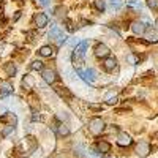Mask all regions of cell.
<instances>
[{
  "label": "cell",
  "mask_w": 158,
  "mask_h": 158,
  "mask_svg": "<svg viewBox=\"0 0 158 158\" xmlns=\"http://www.w3.org/2000/svg\"><path fill=\"white\" fill-rule=\"evenodd\" d=\"M74 155H76L77 158L85 156V147H84V146H81V144H77V146L74 147Z\"/></svg>",
  "instance_id": "obj_16"
},
{
  "label": "cell",
  "mask_w": 158,
  "mask_h": 158,
  "mask_svg": "<svg viewBox=\"0 0 158 158\" xmlns=\"http://www.w3.org/2000/svg\"><path fill=\"white\" fill-rule=\"evenodd\" d=\"M155 24H156V30H158V19H156V22H155Z\"/></svg>",
  "instance_id": "obj_35"
},
{
  "label": "cell",
  "mask_w": 158,
  "mask_h": 158,
  "mask_svg": "<svg viewBox=\"0 0 158 158\" xmlns=\"http://www.w3.org/2000/svg\"><path fill=\"white\" fill-rule=\"evenodd\" d=\"M90 155L95 156V158H101V153H100L98 150H90Z\"/></svg>",
  "instance_id": "obj_30"
},
{
  "label": "cell",
  "mask_w": 158,
  "mask_h": 158,
  "mask_svg": "<svg viewBox=\"0 0 158 158\" xmlns=\"http://www.w3.org/2000/svg\"><path fill=\"white\" fill-rule=\"evenodd\" d=\"M127 5L131 6V8H136V10H141L142 8V3L139 0H127Z\"/></svg>",
  "instance_id": "obj_18"
},
{
  "label": "cell",
  "mask_w": 158,
  "mask_h": 158,
  "mask_svg": "<svg viewBox=\"0 0 158 158\" xmlns=\"http://www.w3.org/2000/svg\"><path fill=\"white\" fill-rule=\"evenodd\" d=\"M136 153H138V156H147V155L150 153V146H149L146 141L138 142V146H136Z\"/></svg>",
  "instance_id": "obj_5"
},
{
  "label": "cell",
  "mask_w": 158,
  "mask_h": 158,
  "mask_svg": "<svg viewBox=\"0 0 158 158\" xmlns=\"http://www.w3.org/2000/svg\"><path fill=\"white\" fill-rule=\"evenodd\" d=\"M131 142H133V139H131V136L127 135V133H120L117 136V144L120 147H127V146H130Z\"/></svg>",
  "instance_id": "obj_9"
},
{
  "label": "cell",
  "mask_w": 158,
  "mask_h": 158,
  "mask_svg": "<svg viewBox=\"0 0 158 158\" xmlns=\"http://www.w3.org/2000/svg\"><path fill=\"white\" fill-rule=\"evenodd\" d=\"M131 30H133L135 35H144V32H146V24L142 21H135L131 24Z\"/></svg>",
  "instance_id": "obj_7"
},
{
  "label": "cell",
  "mask_w": 158,
  "mask_h": 158,
  "mask_svg": "<svg viewBox=\"0 0 158 158\" xmlns=\"http://www.w3.org/2000/svg\"><path fill=\"white\" fill-rule=\"evenodd\" d=\"M97 147H98V152L103 155V153H108V152L111 150V144H109V142H106V141H100Z\"/></svg>",
  "instance_id": "obj_13"
},
{
  "label": "cell",
  "mask_w": 158,
  "mask_h": 158,
  "mask_svg": "<svg viewBox=\"0 0 158 158\" xmlns=\"http://www.w3.org/2000/svg\"><path fill=\"white\" fill-rule=\"evenodd\" d=\"M49 38H52L54 41H57V44H63L67 41V36L63 35V32L57 27V25L52 24L51 25V30H49Z\"/></svg>",
  "instance_id": "obj_2"
},
{
  "label": "cell",
  "mask_w": 158,
  "mask_h": 158,
  "mask_svg": "<svg viewBox=\"0 0 158 158\" xmlns=\"http://www.w3.org/2000/svg\"><path fill=\"white\" fill-rule=\"evenodd\" d=\"M0 2H2V0H0Z\"/></svg>",
  "instance_id": "obj_36"
},
{
  "label": "cell",
  "mask_w": 158,
  "mask_h": 158,
  "mask_svg": "<svg viewBox=\"0 0 158 158\" xmlns=\"http://www.w3.org/2000/svg\"><path fill=\"white\" fill-rule=\"evenodd\" d=\"M38 52H40V56H41V57H51L52 54H54V49H52L51 46H43Z\"/></svg>",
  "instance_id": "obj_15"
},
{
  "label": "cell",
  "mask_w": 158,
  "mask_h": 158,
  "mask_svg": "<svg viewBox=\"0 0 158 158\" xmlns=\"http://www.w3.org/2000/svg\"><path fill=\"white\" fill-rule=\"evenodd\" d=\"M41 76H43V81H44L46 84H54V82L57 81V74H56V71H54V70H51V68L43 70Z\"/></svg>",
  "instance_id": "obj_4"
},
{
  "label": "cell",
  "mask_w": 158,
  "mask_h": 158,
  "mask_svg": "<svg viewBox=\"0 0 158 158\" xmlns=\"http://www.w3.org/2000/svg\"><path fill=\"white\" fill-rule=\"evenodd\" d=\"M109 52H111V51H109V48H108L106 44H98V46L95 48V56L100 57V59H101V57H108Z\"/></svg>",
  "instance_id": "obj_10"
},
{
  "label": "cell",
  "mask_w": 158,
  "mask_h": 158,
  "mask_svg": "<svg viewBox=\"0 0 158 158\" xmlns=\"http://www.w3.org/2000/svg\"><path fill=\"white\" fill-rule=\"evenodd\" d=\"M106 103L108 104H115L117 103V97L115 95H108L106 97Z\"/></svg>",
  "instance_id": "obj_26"
},
{
  "label": "cell",
  "mask_w": 158,
  "mask_h": 158,
  "mask_svg": "<svg viewBox=\"0 0 158 158\" xmlns=\"http://www.w3.org/2000/svg\"><path fill=\"white\" fill-rule=\"evenodd\" d=\"M127 60H128L131 65H138V63H139V57L135 56V54H128V56H127Z\"/></svg>",
  "instance_id": "obj_22"
},
{
  "label": "cell",
  "mask_w": 158,
  "mask_h": 158,
  "mask_svg": "<svg viewBox=\"0 0 158 158\" xmlns=\"http://www.w3.org/2000/svg\"><path fill=\"white\" fill-rule=\"evenodd\" d=\"M146 36H147V41H152V43H156V41H158V35H156L155 32H152V30H150Z\"/></svg>",
  "instance_id": "obj_24"
},
{
  "label": "cell",
  "mask_w": 158,
  "mask_h": 158,
  "mask_svg": "<svg viewBox=\"0 0 158 158\" xmlns=\"http://www.w3.org/2000/svg\"><path fill=\"white\" fill-rule=\"evenodd\" d=\"M77 74L81 76L82 81H85L87 84H92V82H95V79H97V73L94 68H87V70H79L77 68Z\"/></svg>",
  "instance_id": "obj_3"
},
{
  "label": "cell",
  "mask_w": 158,
  "mask_h": 158,
  "mask_svg": "<svg viewBox=\"0 0 158 158\" xmlns=\"http://www.w3.org/2000/svg\"><path fill=\"white\" fill-rule=\"evenodd\" d=\"M36 2H38L40 5H43V6H48V5H49V2H51V0H36Z\"/></svg>",
  "instance_id": "obj_31"
},
{
  "label": "cell",
  "mask_w": 158,
  "mask_h": 158,
  "mask_svg": "<svg viewBox=\"0 0 158 158\" xmlns=\"http://www.w3.org/2000/svg\"><path fill=\"white\" fill-rule=\"evenodd\" d=\"M147 5H149V8L156 10L158 8V0H147Z\"/></svg>",
  "instance_id": "obj_28"
},
{
  "label": "cell",
  "mask_w": 158,
  "mask_h": 158,
  "mask_svg": "<svg viewBox=\"0 0 158 158\" xmlns=\"http://www.w3.org/2000/svg\"><path fill=\"white\" fill-rule=\"evenodd\" d=\"M56 130H57V133H59L60 136H67V135H70V128H68L67 125H63V123L59 125Z\"/></svg>",
  "instance_id": "obj_17"
},
{
  "label": "cell",
  "mask_w": 158,
  "mask_h": 158,
  "mask_svg": "<svg viewBox=\"0 0 158 158\" xmlns=\"http://www.w3.org/2000/svg\"><path fill=\"white\" fill-rule=\"evenodd\" d=\"M104 70H108V71H112L115 67H117V60H115V57H108L106 60H104Z\"/></svg>",
  "instance_id": "obj_12"
},
{
  "label": "cell",
  "mask_w": 158,
  "mask_h": 158,
  "mask_svg": "<svg viewBox=\"0 0 158 158\" xmlns=\"http://www.w3.org/2000/svg\"><path fill=\"white\" fill-rule=\"evenodd\" d=\"M13 92V85L10 82H2L0 84V97H6Z\"/></svg>",
  "instance_id": "obj_11"
},
{
  "label": "cell",
  "mask_w": 158,
  "mask_h": 158,
  "mask_svg": "<svg viewBox=\"0 0 158 158\" xmlns=\"http://www.w3.org/2000/svg\"><path fill=\"white\" fill-rule=\"evenodd\" d=\"M65 15H67V10H65L63 6H57V8H56V16H57L59 19H63Z\"/></svg>",
  "instance_id": "obj_21"
},
{
  "label": "cell",
  "mask_w": 158,
  "mask_h": 158,
  "mask_svg": "<svg viewBox=\"0 0 158 158\" xmlns=\"http://www.w3.org/2000/svg\"><path fill=\"white\" fill-rule=\"evenodd\" d=\"M89 108L90 109H95V111H100L101 109V106H98V104H89Z\"/></svg>",
  "instance_id": "obj_32"
},
{
  "label": "cell",
  "mask_w": 158,
  "mask_h": 158,
  "mask_svg": "<svg viewBox=\"0 0 158 158\" xmlns=\"http://www.w3.org/2000/svg\"><path fill=\"white\" fill-rule=\"evenodd\" d=\"M22 84L25 85V87H33V77L30 76V74H25V77H24V81H22Z\"/></svg>",
  "instance_id": "obj_19"
},
{
  "label": "cell",
  "mask_w": 158,
  "mask_h": 158,
  "mask_svg": "<svg viewBox=\"0 0 158 158\" xmlns=\"http://www.w3.org/2000/svg\"><path fill=\"white\" fill-rule=\"evenodd\" d=\"M89 130H90L92 135L98 136V135L103 133V130H104V122L101 120L100 117H94V118L89 122Z\"/></svg>",
  "instance_id": "obj_1"
},
{
  "label": "cell",
  "mask_w": 158,
  "mask_h": 158,
  "mask_svg": "<svg viewBox=\"0 0 158 158\" xmlns=\"http://www.w3.org/2000/svg\"><path fill=\"white\" fill-rule=\"evenodd\" d=\"M13 130H15V127H13V125H8L6 128H3V131H2V136H8Z\"/></svg>",
  "instance_id": "obj_27"
},
{
  "label": "cell",
  "mask_w": 158,
  "mask_h": 158,
  "mask_svg": "<svg viewBox=\"0 0 158 158\" xmlns=\"http://www.w3.org/2000/svg\"><path fill=\"white\" fill-rule=\"evenodd\" d=\"M57 158H68V155H63V153H60V155H57Z\"/></svg>",
  "instance_id": "obj_34"
},
{
  "label": "cell",
  "mask_w": 158,
  "mask_h": 158,
  "mask_svg": "<svg viewBox=\"0 0 158 158\" xmlns=\"http://www.w3.org/2000/svg\"><path fill=\"white\" fill-rule=\"evenodd\" d=\"M109 3H111V6L114 10H118V8L122 6V0H109Z\"/></svg>",
  "instance_id": "obj_25"
},
{
  "label": "cell",
  "mask_w": 158,
  "mask_h": 158,
  "mask_svg": "<svg viewBox=\"0 0 158 158\" xmlns=\"http://www.w3.org/2000/svg\"><path fill=\"white\" fill-rule=\"evenodd\" d=\"M19 18H21V13H19V11H18V13H16V16H15V21H18V19H19Z\"/></svg>",
  "instance_id": "obj_33"
},
{
  "label": "cell",
  "mask_w": 158,
  "mask_h": 158,
  "mask_svg": "<svg viewBox=\"0 0 158 158\" xmlns=\"http://www.w3.org/2000/svg\"><path fill=\"white\" fill-rule=\"evenodd\" d=\"M95 8L103 13L104 8H106V0H95Z\"/></svg>",
  "instance_id": "obj_20"
},
{
  "label": "cell",
  "mask_w": 158,
  "mask_h": 158,
  "mask_svg": "<svg viewBox=\"0 0 158 158\" xmlns=\"http://www.w3.org/2000/svg\"><path fill=\"white\" fill-rule=\"evenodd\" d=\"M16 71H18V68H16V65H15V63H11V62L5 63V73H6L8 76H15Z\"/></svg>",
  "instance_id": "obj_14"
},
{
  "label": "cell",
  "mask_w": 158,
  "mask_h": 158,
  "mask_svg": "<svg viewBox=\"0 0 158 158\" xmlns=\"http://www.w3.org/2000/svg\"><path fill=\"white\" fill-rule=\"evenodd\" d=\"M57 92H59L60 95H65V97H71V94H70V92H68V90H65L63 87H57Z\"/></svg>",
  "instance_id": "obj_29"
},
{
  "label": "cell",
  "mask_w": 158,
  "mask_h": 158,
  "mask_svg": "<svg viewBox=\"0 0 158 158\" xmlns=\"http://www.w3.org/2000/svg\"><path fill=\"white\" fill-rule=\"evenodd\" d=\"M48 22H49V18H48V15H44V13H38V15L35 16V25L38 29L46 27Z\"/></svg>",
  "instance_id": "obj_6"
},
{
  "label": "cell",
  "mask_w": 158,
  "mask_h": 158,
  "mask_svg": "<svg viewBox=\"0 0 158 158\" xmlns=\"http://www.w3.org/2000/svg\"><path fill=\"white\" fill-rule=\"evenodd\" d=\"M87 46H89V43H87V41H79V44H77V46H76V49H74V57H76V59L84 57L85 51H87Z\"/></svg>",
  "instance_id": "obj_8"
},
{
  "label": "cell",
  "mask_w": 158,
  "mask_h": 158,
  "mask_svg": "<svg viewBox=\"0 0 158 158\" xmlns=\"http://www.w3.org/2000/svg\"><path fill=\"white\" fill-rule=\"evenodd\" d=\"M32 70H43V62L41 60H33L32 65H30Z\"/></svg>",
  "instance_id": "obj_23"
}]
</instances>
